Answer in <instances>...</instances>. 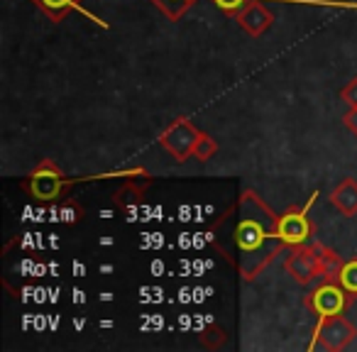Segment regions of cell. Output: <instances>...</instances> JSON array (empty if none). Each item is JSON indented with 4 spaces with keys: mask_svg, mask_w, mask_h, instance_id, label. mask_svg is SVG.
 I'll use <instances>...</instances> for the list:
<instances>
[{
    "mask_svg": "<svg viewBox=\"0 0 357 352\" xmlns=\"http://www.w3.org/2000/svg\"><path fill=\"white\" fill-rule=\"evenodd\" d=\"M347 301H350V293H347L337 282H323L321 286L313 289V291L303 298L306 308L318 318V321L331 318V316H342L347 308Z\"/></svg>",
    "mask_w": 357,
    "mask_h": 352,
    "instance_id": "6",
    "label": "cell"
},
{
    "mask_svg": "<svg viewBox=\"0 0 357 352\" xmlns=\"http://www.w3.org/2000/svg\"><path fill=\"white\" fill-rule=\"evenodd\" d=\"M342 123H345V128L357 137V110H347L345 118H342Z\"/></svg>",
    "mask_w": 357,
    "mask_h": 352,
    "instance_id": "19",
    "label": "cell"
},
{
    "mask_svg": "<svg viewBox=\"0 0 357 352\" xmlns=\"http://www.w3.org/2000/svg\"><path fill=\"white\" fill-rule=\"evenodd\" d=\"M201 137V130L191 123L189 118H176L162 130L157 142L162 144V149H167L176 162H186L194 157V147Z\"/></svg>",
    "mask_w": 357,
    "mask_h": 352,
    "instance_id": "4",
    "label": "cell"
},
{
    "mask_svg": "<svg viewBox=\"0 0 357 352\" xmlns=\"http://www.w3.org/2000/svg\"><path fill=\"white\" fill-rule=\"evenodd\" d=\"M93 179H105V176H66L52 159H42L25 179H20V189L37 204H52V201L64 199L71 186Z\"/></svg>",
    "mask_w": 357,
    "mask_h": 352,
    "instance_id": "1",
    "label": "cell"
},
{
    "mask_svg": "<svg viewBox=\"0 0 357 352\" xmlns=\"http://www.w3.org/2000/svg\"><path fill=\"white\" fill-rule=\"evenodd\" d=\"M30 3L37 8V10L45 13V15L50 17L52 22H56V25H59V22H64L69 13H81V15L89 17L91 22H96L98 27L108 30V22H103L100 17H96L93 13H89L84 6H81L84 0H30Z\"/></svg>",
    "mask_w": 357,
    "mask_h": 352,
    "instance_id": "8",
    "label": "cell"
},
{
    "mask_svg": "<svg viewBox=\"0 0 357 352\" xmlns=\"http://www.w3.org/2000/svg\"><path fill=\"white\" fill-rule=\"evenodd\" d=\"M84 218V208H81L76 201H64L61 204V208H59V220L61 223H66V225H74V223H79V220Z\"/></svg>",
    "mask_w": 357,
    "mask_h": 352,
    "instance_id": "16",
    "label": "cell"
},
{
    "mask_svg": "<svg viewBox=\"0 0 357 352\" xmlns=\"http://www.w3.org/2000/svg\"><path fill=\"white\" fill-rule=\"evenodd\" d=\"M321 245H298L291 247V254L284 259V269L289 277H294V282L308 286L316 277H321Z\"/></svg>",
    "mask_w": 357,
    "mask_h": 352,
    "instance_id": "7",
    "label": "cell"
},
{
    "mask_svg": "<svg viewBox=\"0 0 357 352\" xmlns=\"http://www.w3.org/2000/svg\"><path fill=\"white\" fill-rule=\"evenodd\" d=\"M164 17H169L172 22H178L181 17L189 13L191 6H196L199 0H149Z\"/></svg>",
    "mask_w": 357,
    "mask_h": 352,
    "instance_id": "13",
    "label": "cell"
},
{
    "mask_svg": "<svg viewBox=\"0 0 357 352\" xmlns=\"http://www.w3.org/2000/svg\"><path fill=\"white\" fill-rule=\"evenodd\" d=\"M149 184H152V179H149V176H144L139 184H137V181H128L123 189L115 191L113 201L118 204V208L123 211V213H130V211H132V206H130V204H137V199H142L144 189H147Z\"/></svg>",
    "mask_w": 357,
    "mask_h": 352,
    "instance_id": "11",
    "label": "cell"
},
{
    "mask_svg": "<svg viewBox=\"0 0 357 352\" xmlns=\"http://www.w3.org/2000/svg\"><path fill=\"white\" fill-rule=\"evenodd\" d=\"M235 245L243 254H264L267 259L282 250L274 228L264 230L262 220L250 218V215H243L240 223L235 225Z\"/></svg>",
    "mask_w": 357,
    "mask_h": 352,
    "instance_id": "2",
    "label": "cell"
},
{
    "mask_svg": "<svg viewBox=\"0 0 357 352\" xmlns=\"http://www.w3.org/2000/svg\"><path fill=\"white\" fill-rule=\"evenodd\" d=\"M355 337H357V328L352 326L345 316H331V318L318 321L308 350H313L316 345H321L323 350L340 352V350H345Z\"/></svg>",
    "mask_w": 357,
    "mask_h": 352,
    "instance_id": "5",
    "label": "cell"
},
{
    "mask_svg": "<svg viewBox=\"0 0 357 352\" xmlns=\"http://www.w3.org/2000/svg\"><path fill=\"white\" fill-rule=\"evenodd\" d=\"M211 3H213V6L223 13V15H228V17H233V20H235V15H238V13L248 6L250 0H211Z\"/></svg>",
    "mask_w": 357,
    "mask_h": 352,
    "instance_id": "17",
    "label": "cell"
},
{
    "mask_svg": "<svg viewBox=\"0 0 357 352\" xmlns=\"http://www.w3.org/2000/svg\"><path fill=\"white\" fill-rule=\"evenodd\" d=\"M316 199H318V191H313V196L306 201L303 208L287 211V213L277 215V220H274V235L279 238V243L287 245V247H298V245H306L313 238L316 225L308 218V211L316 204Z\"/></svg>",
    "mask_w": 357,
    "mask_h": 352,
    "instance_id": "3",
    "label": "cell"
},
{
    "mask_svg": "<svg viewBox=\"0 0 357 352\" xmlns=\"http://www.w3.org/2000/svg\"><path fill=\"white\" fill-rule=\"evenodd\" d=\"M215 152H218V142H215L208 132L201 130V137L194 147V159H199V162H208V159L215 157Z\"/></svg>",
    "mask_w": 357,
    "mask_h": 352,
    "instance_id": "15",
    "label": "cell"
},
{
    "mask_svg": "<svg viewBox=\"0 0 357 352\" xmlns=\"http://www.w3.org/2000/svg\"><path fill=\"white\" fill-rule=\"evenodd\" d=\"M235 22H238V25L243 27L250 37H262L264 32L272 27L274 15L262 6V3H257V0H250L248 6H245L243 10L235 15Z\"/></svg>",
    "mask_w": 357,
    "mask_h": 352,
    "instance_id": "9",
    "label": "cell"
},
{
    "mask_svg": "<svg viewBox=\"0 0 357 352\" xmlns=\"http://www.w3.org/2000/svg\"><path fill=\"white\" fill-rule=\"evenodd\" d=\"M328 201H331L333 208L340 211V213L347 215V218L357 215V181L350 179V176H345V179L333 189V194Z\"/></svg>",
    "mask_w": 357,
    "mask_h": 352,
    "instance_id": "10",
    "label": "cell"
},
{
    "mask_svg": "<svg viewBox=\"0 0 357 352\" xmlns=\"http://www.w3.org/2000/svg\"><path fill=\"white\" fill-rule=\"evenodd\" d=\"M337 284H340L350 296H357V257L347 259V262L342 264V272H340V277H337Z\"/></svg>",
    "mask_w": 357,
    "mask_h": 352,
    "instance_id": "14",
    "label": "cell"
},
{
    "mask_svg": "<svg viewBox=\"0 0 357 352\" xmlns=\"http://www.w3.org/2000/svg\"><path fill=\"white\" fill-rule=\"evenodd\" d=\"M340 98H342V103H345L350 110H357V76H352V79L347 81L345 86H342V89H340Z\"/></svg>",
    "mask_w": 357,
    "mask_h": 352,
    "instance_id": "18",
    "label": "cell"
},
{
    "mask_svg": "<svg viewBox=\"0 0 357 352\" xmlns=\"http://www.w3.org/2000/svg\"><path fill=\"white\" fill-rule=\"evenodd\" d=\"M321 279L323 282H337V277H340L342 272V257L335 252V250L326 247V245H321Z\"/></svg>",
    "mask_w": 357,
    "mask_h": 352,
    "instance_id": "12",
    "label": "cell"
}]
</instances>
